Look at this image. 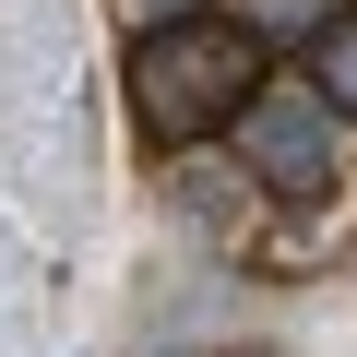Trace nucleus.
<instances>
[{"mask_svg":"<svg viewBox=\"0 0 357 357\" xmlns=\"http://www.w3.org/2000/svg\"><path fill=\"white\" fill-rule=\"evenodd\" d=\"M262 84H274L262 36L238 13H178V24H143V48H131V107H143L155 143H191V131L238 119Z\"/></svg>","mask_w":357,"mask_h":357,"instance_id":"f257e3e1","label":"nucleus"},{"mask_svg":"<svg viewBox=\"0 0 357 357\" xmlns=\"http://www.w3.org/2000/svg\"><path fill=\"white\" fill-rule=\"evenodd\" d=\"M227 131H238L250 191H274V203H321L333 191V96L321 84H262Z\"/></svg>","mask_w":357,"mask_h":357,"instance_id":"f03ea898","label":"nucleus"},{"mask_svg":"<svg viewBox=\"0 0 357 357\" xmlns=\"http://www.w3.org/2000/svg\"><path fill=\"white\" fill-rule=\"evenodd\" d=\"M310 84H321L333 107H357V0H345V13H321V36H310Z\"/></svg>","mask_w":357,"mask_h":357,"instance_id":"7ed1b4c3","label":"nucleus"},{"mask_svg":"<svg viewBox=\"0 0 357 357\" xmlns=\"http://www.w3.org/2000/svg\"><path fill=\"white\" fill-rule=\"evenodd\" d=\"M131 24H178V13H203V0H119Z\"/></svg>","mask_w":357,"mask_h":357,"instance_id":"20e7f679","label":"nucleus"}]
</instances>
